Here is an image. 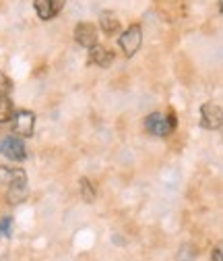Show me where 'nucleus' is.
Returning <instances> with one entry per match:
<instances>
[{
	"mask_svg": "<svg viewBox=\"0 0 223 261\" xmlns=\"http://www.w3.org/2000/svg\"><path fill=\"white\" fill-rule=\"evenodd\" d=\"M178 126V120L174 116V112L170 114H162V112H153L145 118V128L147 133L155 135V137H168L172 135Z\"/></svg>",
	"mask_w": 223,
	"mask_h": 261,
	"instance_id": "obj_2",
	"label": "nucleus"
},
{
	"mask_svg": "<svg viewBox=\"0 0 223 261\" xmlns=\"http://www.w3.org/2000/svg\"><path fill=\"white\" fill-rule=\"evenodd\" d=\"M0 185H9V201L11 203H19L25 197V185H27V176L21 168H7L0 166Z\"/></svg>",
	"mask_w": 223,
	"mask_h": 261,
	"instance_id": "obj_1",
	"label": "nucleus"
},
{
	"mask_svg": "<svg viewBox=\"0 0 223 261\" xmlns=\"http://www.w3.org/2000/svg\"><path fill=\"white\" fill-rule=\"evenodd\" d=\"M87 62H89V64H98V67L108 69L110 64L114 62V52L106 50V48H104V46H100V44H95V46H91V48H89V58H87Z\"/></svg>",
	"mask_w": 223,
	"mask_h": 261,
	"instance_id": "obj_9",
	"label": "nucleus"
},
{
	"mask_svg": "<svg viewBox=\"0 0 223 261\" xmlns=\"http://www.w3.org/2000/svg\"><path fill=\"white\" fill-rule=\"evenodd\" d=\"M100 27H102L104 34L114 36V34H118V31H120V21L116 19V15H114V13L106 11V13H102V15H100Z\"/></svg>",
	"mask_w": 223,
	"mask_h": 261,
	"instance_id": "obj_10",
	"label": "nucleus"
},
{
	"mask_svg": "<svg viewBox=\"0 0 223 261\" xmlns=\"http://www.w3.org/2000/svg\"><path fill=\"white\" fill-rule=\"evenodd\" d=\"M223 122V112H221V106L215 104V102H207L201 106V124L209 130H215L219 128Z\"/></svg>",
	"mask_w": 223,
	"mask_h": 261,
	"instance_id": "obj_5",
	"label": "nucleus"
},
{
	"mask_svg": "<svg viewBox=\"0 0 223 261\" xmlns=\"http://www.w3.org/2000/svg\"><path fill=\"white\" fill-rule=\"evenodd\" d=\"M11 89H13V81L5 73H0V93H7L9 95Z\"/></svg>",
	"mask_w": 223,
	"mask_h": 261,
	"instance_id": "obj_13",
	"label": "nucleus"
},
{
	"mask_svg": "<svg viewBox=\"0 0 223 261\" xmlns=\"http://www.w3.org/2000/svg\"><path fill=\"white\" fill-rule=\"evenodd\" d=\"M65 5H67V0H36V3H34L36 13L44 21L54 19L62 9H65Z\"/></svg>",
	"mask_w": 223,
	"mask_h": 261,
	"instance_id": "obj_7",
	"label": "nucleus"
},
{
	"mask_svg": "<svg viewBox=\"0 0 223 261\" xmlns=\"http://www.w3.org/2000/svg\"><path fill=\"white\" fill-rule=\"evenodd\" d=\"M15 114V108H13V102L7 93H0V124H5L13 118Z\"/></svg>",
	"mask_w": 223,
	"mask_h": 261,
	"instance_id": "obj_11",
	"label": "nucleus"
},
{
	"mask_svg": "<svg viewBox=\"0 0 223 261\" xmlns=\"http://www.w3.org/2000/svg\"><path fill=\"white\" fill-rule=\"evenodd\" d=\"M0 153H3L7 160L13 162H23L27 158V147L19 137H5L3 143H0Z\"/></svg>",
	"mask_w": 223,
	"mask_h": 261,
	"instance_id": "obj_4",
	"label": "nucleus"
},
{
	"mask_svg": "<svg viewBox=\"0 0 223 261\" xmlns=\"http://www.w3.org/2000/svg\"><path fill=\"white\" fill-rule=\"evenodd\" d=\"M75 40L85 48L95 46L98 44V27L93 23H79L75 27Z\"/></svg>",
	"mask_w": 223,
	"mask_h": 261,
	"instance_id": "obj_8",
	"label": "nucleus"
},
{
	"mask_svg": "<svg viewBox=\"0 0 223 261\" xmlns=\"http://www.w3.org/2000/svg\"><path fill=\"white\" fill-rule=\"evenodd\" d=\"M118 42H120V48L124 50L126 56H135L139 52V48H141V42H143V29H141V25H131L120 36Z\"/></svg>",
	"mask_w": 223,
	"mask_h": 261,
	"instance_id": "obj_3",
	"label": "nucleus"
},
{
	"mask_svg": "<svg viewBox=\"0 0 223 261\" xmlns=\"http://www.w3.org/2000/svg\"><path fill=\"white\" fill-rule=\"evenodd\" d=\"M81 193H83V197H85V201L87 203H93V199H95V189H93V185L89 182V178H81Z\"/></svg>",
	"mask_w": 223,
	"mask_h": 261,
	"instance_id": "obj_12",
	"label": "nucleus"
},
{
	"mask_svg": "<svg viewBox=\"0 0 223 261\" xmlns=\"http://www.w3.org/2000/svg\"><path fill=\"white\" fill-rule=\"evenodd\" d=\"M211 259H213V261H223V257H221V247H217V249L213 251V255H211Z\"/></svg>",
	"mask_w": 223,
	"mask_h": 261,
	"instance_id": "obj_15",
	"label": "nucleus"
},
{
	"mask_svg": "<svg viewBox=\"0 0 223 261\" xmlns=\"http://www.w3.org/2000/svg\"><path fill=\"white\" fill-rule=\"evenodd\" d=\"M34 126H36V114L29 110H19L15 114L13 122V133L19 137H31L34 135Z\"/></svg>",
	"mask_w": 223,
	"mask_h": 261,
	"instance_id": "obj_6",
	"label": "nucleus"
},
{
	"mask_svg": "<svg viewBox=\"0 0 223 261\" xmlns=\"http://www.w3.org/2000/svg\"><path fill=\"white\" fill-rule=\"evenodd\" d=\"M11 224H13V220L7 216L3 222H0V237H7L9 232H11Z\"/></svg>",
	"mask_w": 223,
	"mask_h": 261,
	"instance_id": "obj_14",
	"label": "nucleus"
}]
</instances>
